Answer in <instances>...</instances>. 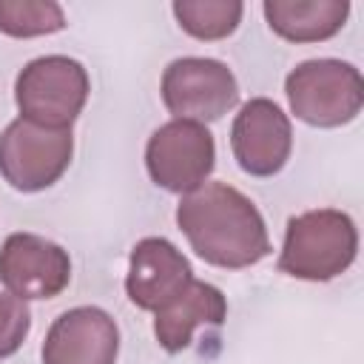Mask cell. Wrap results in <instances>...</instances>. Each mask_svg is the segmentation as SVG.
Instances as JSON below:
<instances>
[{
  "label": "cell",
  "mask_w": 364,
  "mask_h": 364,
  "mask_svg": "<svg viewBox=\"0 0 364 364\" xmlns=\"http://www.w3.org/2000/svg\"><path fill=\"white\" fill-rule=\"evenodd\" d=\"M176 225L199 259L225 270H242L270 253V239L259 208L225 182H205L185 193Z\"/></svg>",
  "instance_id": "6da1fadb"
},
{
  "label": "cell",
  "mask_w": 364,
  "mask_h": 364,
  "mask_svg": "<svg viewBox=\"0 0 364 364\" xmlns=\"http://www.w3.org/2000/svg\"><path fill=\"white\" fill-rule=\"evenodd\" d=\"M355 250L358 233L347 213L336 208L304 210L287 222L279 270L304 282H327L353 264Z\"/></svg>",
  "instance_id": "7a4b0ae2"
},
{
  "label": "cell",
  "mask_w": 364,
  "mask_h": 364,
  "mask_svg": "<svg viewBox=\"0 0 364 364\" xmlns=\"http://www.w3.org/2000/svg\"><path fill=\"white\" fill-rule=\"evenodd\" d=\"M284 94L301 122L338 128L358 117L364 105V80L353 63L307 60L287 74Z\"/></svg>",
  "instance_id": "3957f363"
},
{
  "label": "cell",
  "mask_w": 364,
  "mask_h": 364,
  "mask_svg": "<svg viewBox=\"0 0 364 364\" xmlns=\"http://www.w3.org/2000/svg\"><path fill=\"white\" fill-rule=\"evenodd\" d=\"M14 100L23 119L43 128H71L88 100V74L71 57H37L17 74Z\"/></svg>",
  "instance_id": "277c9868"
},
{
  "label": "cell",
  "mask_w": 364,
  "mask_h": 364,
  "mask_svg": "<svg viewBox=\"0 0 364 364\" xmlns=\"http://www.w3.org/2000/svg\"><path fill=\"white\" fill-rule=\"evenodd\" d=\"M74 154L71 128H43L23 117L0 134V176L23 193L51 188Z\"/></svg>",
  "instance_id": "5b68a950"
},
{
  "label": "cell",
  "mask_w": 364,
  "mask_h": 364,
  "mask_svg": "<svg viewBox=\"0 0 364 364\" xmlns=\"http://www.w3.org/2000/svg\"><path fill=\"white\" fill-rule=\"evenodd\" d=\"M216 145L213 134L193 119H171L159 125L145 145L148 176L173 193H191L205 185L213 171Z\"/></svg>",
  "instance_id": "8992f818"
},
{
  "label": "cell",
  "mask_w": 364,
  "mask_h": 364,
  "mask_svg": "<svg viewBox=\"0 0 364 364\" xmlns=\"http://www.w3.org/2000/svg\"><path fill=\"white\" fill-rule=\"evenodd\" d=\"M239 100L233 71L210 57L173 60L162 74V102L173 119L213 122L225 117Z\"/></svg>",
  "instance_id": "52a82bcc"
},
{
  "label": "cell",
  "mask_w": 364,
  "mask_h": 364,
  "mask_svg": "<svg viewBox=\"0 0 364 364\" xmlns=\"http://www.w3.org/2000/svg\"><path fill=\"white\" fill-rule=\"evenodd\" d=\"M0 282L20 301L54 299L71 282V259L37 233H11L0 247Z\"/></svg>",
  "instance_id": "ba28073f"
},
{
  "label": "cell",
  "mask_w": 364,
  "mask_h": 364,
  "mask_svg": "<svg viewBox=\"0 0 364 364\" xmlns=\"http://www.w3.org/2000/svg\"><path fill=\"white\" fill-rule=\"evenodd\" d=\"M230 148L239 168L250 176H273L284 168L293 148V128L287 114L264 97L242 105L233 119Z\"/></svg>",
  "instance_id": "9c48e42d"
},
{
  "label": "cell",
  "mask_w": 364,
  "mask_h": 364,
  "mask_svg": "<svg viewBox=\"0 0 364 364\" xmlns=\"http://www.w3.org/2000/svg\"><path fill=\"white\" fill-rule=\"evenodd\" d=\"M117 353V321L100 307L65 310L43 341V364H114Z\"/></svg>",
  "instance_id": "30bf717a"
},
{
  "label": "cell",
  "mask_w": 364,
  "mask_h": 364,
  "mask_svg": "<svg viewBox=\"0 0 364 364\" xmlns=\"http://www.w3.org/2000/svg\"><path fill=\"white\" fill-rule=\"evenodd\" d=\"M191 279L193 270L182 250H176V245L162 236H148L139 239L131 250L125 293L136 307L156 313L173 301L191 284Z\"/></svg>",
  "instance_id": "8fae6325"
},
{
  "label": "cell",
  "mask_w": 364,
  "mask_h": 364,
  "mask_svg": "<svg viewBox=\"0 0 364 364\" xmlns=\"http://www.w3.org/2000/svg\"><path fill=\"white\" fill-rule=\"evenodd\" d=\"M228 316V301L219 287L191 279V284L168 301L162 310H156L154 318V336L162 350L179 353L191 347L193 333L199 327H219Z\"/></svg>",
  "instance_id": "7c38bea8"
},
{
  "label": "cell",
  "mask_w": 364,
  "mask_h": 364,
  "mask_svg": "<svg viewBox=\"0 0 364 364\" xmlns=\"http://www.w3.org/2000/svg\"><path fill=\"white\" fill-rule=\"evenodd\" d=\"M350 14L347 0H267L270 28L290 43H318L341 31Z\"/></svg>",
  "instance_id": "4fadbf2b"
},
{
  "label": "cell",
  "mask_w": 364,
  "mask_h": 364,
  "mask_svg": "<svg viewBox=\"0 0 364 364\" xmlns=\"http://www.w3.org/2000/svg\"><path fill=\"white\" fill-rule=\"evenodd\" d=\"M245 6L239 0H176L179 26L196 40H222L236 31Z\"/></svg>",
  "instance_id": "5bb4252c"
},
{
  "label": "cell",
  "mask_w": 364,
  "mask_h": 364,
  "mask_svg": "<svg viewBox=\"0 0 364 364\" xmlns=\"http://www.w3.org/2000/svg\"><path fill=\"white\" fill-rule=\"evenodd\" d=\"M65 28V14L51 0H0V31L9 37H40Z\"/></svg>",
  "instance_id": "9a60e30c"
},
{
  "label": "cell",
  "mask_w": 364,
  "mask_h": 364,
  "mask_svg": "<svg viewBox=\"0 0 364 364\" xmlns=\"http://www.w3.org/2000/svg\"><path fill=\"white\" fill-rule=\"evenodd\" d=\"M31 313L26 301H20L11 293H0V358H9L20 350L23 338L28 336Z\"/></svg>",
  "instance_id": "2e32d148"
}]
</instances>
